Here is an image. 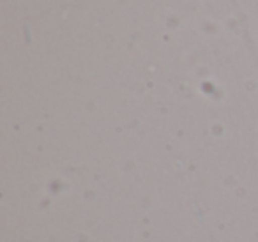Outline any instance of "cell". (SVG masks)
I'll use <instances>...</instances> for the list:
<instances>
[]
</instances>
